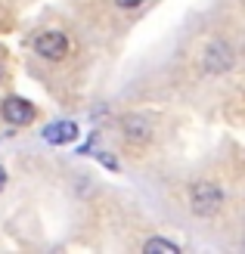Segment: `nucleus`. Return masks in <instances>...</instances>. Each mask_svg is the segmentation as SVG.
Wrapping results in <instances>:
<instances>
[{"instance_id": "obj_1", "label": "nucleus", "mask_w": 245, "mask_h": 254, "mask_svg": "<svg viewBox=\"0 0 245 254\" xmlns=\"http://www.w3.org/2000/svg\"><path fill=\"white\" fill-rule=\"evenodd\" d=\"M189 205H192V214H199V217H211V214L221 211L224 192L214 183H196L189 189Z\"/></svg>"}, {"instance_id": "obj_2", "label": "nucleus", "mask_w": 245, "mask_h": 254, "mask_svg": "<svg viewBox=\"0 0 245 254\" xmlns=\"http://www.w3.org/2000/svg\"><path fill=\"white\" fill-rule=\"evenodd\" d=\"M34 50H37V56H44L50 62H59V59L69 56V41H66L62 31H41L34 37Z\"/></svg>"}, {"instance_id": "obj_3", "label": "nucleus", "mask_w": 245, "mask_h": 254, "mask_svg": "<svg viewBox=\"0 0 245 254\" xmlns=\"http://www.w3.org/2000/svg\"><path fill=\"white\" fill-rule=\"evenodd\" d=\"M0 112H3V118L9 124H31V118H34L31 103L22 99V96H6L3 103H0Z\"/></svg>"}, {"instance_id": "obj_4", "label": "nucleus", "mask_w": 245, "mask_h": 254, "mask_svg": "<svg viewBox=\"0 0 245 254\" xmlns=\"http://www.w3.org/2000/svg\"><path fill=\"white\" fill-rule=\"evenodd\" d=\"M78 124L75 121H53V124H47L44 127V139L50 146H66V143H75L78 139Z\"/></svg>"}, {"instance_id": "obj_5", "label": "nucleus", "mask_w": 245, "mask_h": 254, "mask_svg": "<svg viewBox=\"0 0 245 254\" xmlns=\"http://www.w3.org/2000/svg\"><path fill=\"white\" fill-rule=\"evenodd\" d=\"M124 139H131V143H149L152 139V124L143 115H127L124 118Z\"/></svg>"}, {"instance_id": "obj_6", "label": "nucleus", "mask_w": 245, "mask_h": 254, "mask_svg": "<svg viewBox=\"0 0 245 254\" xmlns=\"http://www.w3.org/2000/svg\"><path fill=\"white\" fill-rule=\"evenodd\" d=\"M230 47L227 44H211V50H208V56H205V65H208V71H227L230 68Z\"/></svg>"}, {"instance_id": "obj_7", "label": "nucleus", "mask_w": 245, "mask_h": 254, "mask_svg": "<svg viewBox=\"0 0 245 254\" xmlns=\"http://www.w3.org/2000/svg\"><path fill=\"white\" fill-rule=\"evenodd\" d=\"M143 251L146 254H152V251H159V254H180V245L164 242V239H149V242L143 245Z\"/></svg>"}, {"instance_id": "obj_8", "label": "nucleus", "mask_w": 245, "mask_h": 254, "mask_svg": "<svg viewBox=\"0 0 245 254\" xmlns=\"http://www.w3.org/2000/svg\"><path fill=\"white\" fill-rule=\"evenodd\" d=\"M96 161H99V164H106L109 171H118V161H115L109 152H96Z\"/></svg>"}, {"instance_id": "obj_9", "label": "nucleus", "mask_w": 245, "mask_h": 254, "mask_svg": "<svg viewBox=\"0 0 245 254\" xmlns=\"http://www.w3.org/2000/svg\"><path fill=\"white\" fill-rule=\"evenodd\" d=\"M115 3H118L121 9H137L140 3H146V0H115Z\"/></svg>"}, {"instance_id": "obj_10", "label": "nucleus", "mask_w": 245, "mask_h": 254, "mask_svg": "<svg viewBox=\"0 0 245 254\" xmlns=\"http://www.w3.org/2000/svg\"><path fill=\"white\" fill-rule=\"evenodd\" d=\"M3 186H6V171L0 168V192H3Z\"/></svg>"}, {"instance_id": "obj_11", "label": "nucleus", "mask_w": 245, "mask_h": 254, "mask_svg": "<svg viewBox=\"0 0 245 254\" xmlns=\"http://www.w3.org/2000/svg\"><path fill=\"white\" fill-rule=\"evenodd\" d=\"M0 78H3V62H0Z\"/></svg>"}]
</instances>
